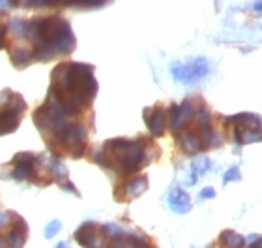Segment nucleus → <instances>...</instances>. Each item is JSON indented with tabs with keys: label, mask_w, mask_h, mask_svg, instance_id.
<instances>
[{
	"label": "nucleus",
	"mask_w": 262,
	"mask_h": 248,
	"mask_svg": "<svg viewBox=\"0 0 262 248\" xmlns=\"http://www.w3.org/2000/svg\"><path fill=\"white\" fill-rule=\"evenodd\" d=\"M98 94L96 68L84 62H58L51 72L47 98L32 121L47 149L56 158H82L94 132V100Z\"/></svg>",
	"instance_id": "nucleus-1"
},
{
	"label": "nucleus",
	"mask_w": 262,
	"mask_h": 248,
	"mask_svg": "<svg viewBox=\"0 0 262 248\" xmlns=\"http://www.w3.org/2000/svg\"><path fill=\"white\" fill-rule=\"evenodd\" d=\"M77 40L70 21L60 13H43L30 19L11 17L6 47L11 64L25 70L36 62H51L70 56Z\"/></svg>",
	"instance_id": "nucleus-2"
},
{
	"label": "nucleus",
	"mask_w": 262,
	"mask_h": 248,
	"mask_svg": "<svg viewBox=\"0 0 262 248\" xmlns=\"http://www.w3.org/2000/svg\"><path fill=\"white\" fill-rule=\"evenodd\" d=\"M161 156L154 138L150 136H137L133 139L115 138L107 139L98 149L88 155V160L98 164L107 171L115 182L139 175L146 165L156 162Z\"/></svg>",
	"instance_id": "nucleus-3"
},
{
	"label": "nucleus",
	"mask_w": 262,
	"mask_h": 248,
	"mask_svg": "<svg viewBox=\"0 0 262 248\" xmlns=\"http://www.w3.org/2000/svg\"><path fill=\"white\" fill-rule=\"evenodd\" d=\"M2 177L11 179L17 182H28L36 186H49V184H58L68 192L79 196L77 190L70 181L68 167L53 155H43V152H17L8 164H2Z\"/></svg>",
	"instance_id": "nucleus-4"
},
{
	"label": "nucleus",
	"mask_w": 262,
	"mask_h": 248,
	"mask_svg": "<svg viewBox=\"0 0 262 248\" xmlns=\"http://www.w3.org/2000/svg\"><path fill=\"white\" fill-rule=\"evenodd\" d=\"M75 241L84 248H158L142 232L96 222L82 224L75 232Z\"/></svg>",
	"instance_id": "nucleus-5"
},
{
	"label": "nucleus",
	"mask_w": 262,
	"mask_h": 248,
	"mask_svg": "<svg viewBox=\"0 0 262 248\" xmlns=\"http://www.w3.org/2000/svg\"><path fill=\"white\" fill-rule=\"evenodd\" d=\"M28 105L21 94L4 88L0 92V136H10L21 126L23 119L27 115Z\"/></svg>",
	"instance_id": "nucleus-6"
},
{
	"label": "nucleus",
	"mask_w": 262,
	"mask_h": 248,
	"mask_svg": "<svg viewBox=\"0 0 262 248\" xmlns=\"http://www.w3.org/2000/svg\"><path fill=\"white\" fill-rule=\"evenodd\" d=\"M28 224L15 211H0V248H25Z\"/></svg>",
	"instance_id": "nucleus-7"
},
{
	"label": "nucleus",
	"mask_w": 262,
	"mask_h": 248,
	"mask_svg": "<svg viewBox=\"0 0 262 248\" xmlns=\"http://www.w3.org/2000/svg\"><path fill=\"white\" fill-rule=\"evenodd\" d=\"M225 128L232 141L236 143H251L262 139V119L253 113H242L225 119Z\"/></svg>",
	"instance_id": "nucleus-8"
},
{
	"label": "nucleus",
	"mask_w": 262,
	"mask_h": 248,
	"mask_svg": "<svg viewBox=\"0 0 262 248\" xmlns=\"http://www.w3.org/2000/svg\"><path fill=\"white\" fill-rule=\"evenodd\" d=\"M113 0H10L13 8H70V10H99Z\"/></svg>",
	"instance_id": "nucleus-9"
},
{
	"label": "nucleus",
	"mask_w": 262,
	"mask_h": 248,
	"mask_svg": "<svg viewBox=\"0 0 262 248\" xmlns=\"http://www.w3.org/2000/svg\"><path fill=\"white\" fill-rule=\"evenodd\" d=\"M146 190H148V177L144 173H139L135 177H129V179L115 182L113 194H115V199L118 203H127V201H133L135 198H139Z\"/></svg>",
	"instance_id": "nucleus-10"
},
{
	"label": "nucleus",
	"mask_w": 262,
	"mask_h": 248,
	"mask_svg": "<svg viewBox=\"0 0 262 248\" xmlns=\"http://www.w3.org/2000/svg\"><path fill=\"white\" fill-rule=\"evenodd\" d=\"M144 122H146L148 130L154 138H163L167 130H169V107L158 104L152 107H146L142 111Z\"/></svg>",
	"instance_id": "nucleus-11"
},
{
	"label": "nucleus",
	"mask_w": 262,
	"mask_h": 248,
	"mask_svg": "<svg viewBox=\"0 0 262 248\" xmlns=\"http://www.w3.org/2000/svg\"><path fill=\"white\" fill-rule=\"evenodd\" d=\"M172 72H174L176 79L186 81V83H193L206 73V62L196 61V62H193V64H187V66H176Z\"/></svg>",
	"instance_id": "nucleus-12"
},
{
	"label": "nucleus",
	"mask_w": 262,
	"mask_h": 248,
	"mask_svg": "<svg viewBox=\"0 0 262 248\" xmlns=\"http://www.w3.org/2000/svg\"><path fill=\"white\" fill-rule=\"evenodd\" d=\"M169 203H170V207L176 211V213H186V211L191 209L189 196H187L184 190H180V188H174V190L170 192Z\"/></svg>",
	"instance_id": "nucleus-13"
},
{
	"label": "nucleus",
	"mask_w": 262,
	"mask_h": 248,
	"mask_svg": "<svg viewBox=\"0 0 262 248\" xmlns=\"http://www.w3.org/2000/svg\"><path fill=\"white\" fill-rule=\"evenodd\" d=\"M244 244H246L244 237L234 232H223L219 237V246L221 248H242Z\"/></svg>",
	"instance_id": "nucleus-14"
},
{
	"label": "nucleus",
	"mask_w": 262,
	"mask_h": 248,
	"mask_svg": "<svg viewBox=\"0 0 262 248\" xmlns=\"http://www.w3.org/2000/svg\"><path fill=\"white\" fill-rule=\"evenodd\" d=\"M11 17L6 11H0V49L6 47V38H8V28H10Z\"/></svg>",
	"instance_id": "nucleus-15"
},
{
	"label": "nucleus",
	"mask_w": 262,
	"mask_h": 248,
	"mask_svg": "<svg viewBox=\"0 0 262 248\" xmlns=\"http://www.w3.org/2000/svg\"><path fill=\"white\" fill-rule=\"evenodd\" d=\"M230 179H240V171H238V167H234V169H230L227 175H225V181H230Z\"/></svg>",
	"instance_id": "nucleus-16"
},
{
	"label": "nucleus",
	"mask_w": 262,
	"mask_h": 248,
	"mask_svg": "<svg viewBox=\"0 0 262 248\" xmlns=\"http://www.w3.org/2000/svg\"><path fill=\"white\" fill-rule=\"evenodd\" d=\"M58 232V222H53V224H51V230H47V232H45V235H47V237H51V235H53V233H56Z\"/></svg>",
	"instance_id": "nucleus-17"
},
{
	"label": "nucleus",
	"mask_w": 262,
	"mask_h": 248,
	"mask_svg": "<svg viewBox=\"0 0 262 248\" xmlns=\"http://www.w3.org/2000/svg\"><path fill=\"white\" fill-rule=\"evenodd\" d=\"M213 194H215V192H213V188H204V190H202V192H201V196H202V198L210 199V198H212V196H213Z\"/></svg>",
	"instance_id": "nucleus-18"
}]
</instances>
